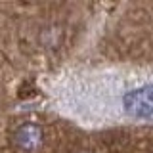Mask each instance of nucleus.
I'll return each mask as SVG.
<instances>
[{
	"instance_id": "f257e3e1",
	"label": "nucleus",
	"mask_w": 153,
	"mask_h": 153,
	"mask_svg": "<svg viewBox=\"0 0 153 153\" xmlns=\"http://www.w3.org/2000/svg\"><path fill=\"white\" fill-rule=\"evenodd\" d=\"M98 96L102 103L92 109V115L105 111L107 119L153 121V76H121Z\"/></svg>"
},
{
	"instance_id": "f03ea898",
	"label": "nucleus",
	"mask_w": 153,
	"mask_h": 153,
	"mask_svg": "<svg viewBox=\"0 0 153 153\" xmlns=\"http://www.w3.org/2000/svg\"><path fill=\"white\" fill-rule=\"evenodd\" d=\"M13 143L23 153H35L44 143V130L38 123H23L13 132Z\"/></svg>"
},
{
	"instance_id": "7ed1b4c3",
	"label": "nucleus",
	"mask_w": 153,
	"mask_h": 153,
	"mask_svg": "<svg viewBox=\"0 0 153 153\" xmlns=\"http://www.w3.org/2000/svg\"><path fill=\"white\" fill-rule=\"evenodd\" d=\"M76 153H88V151H76Z\"/></svg>"
}]
</instances>
